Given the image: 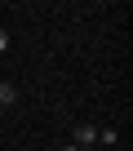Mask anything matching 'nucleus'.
<instances>
[{
  "instance_id": "1",
  "label": "nucleus",
  "mask_w": 133,
  "mask_h": 151,
  "mask_svg": "<svg viewBox=\"0 0 133 151\" xmlns=\"http://www.w3.org/2000/svg\"><path fill=\"white\" fill-rule=\"evenodd\" d=\"M71 142H76L80 151H93V147H98V124H89V120L76 124V129H71Z\"/></svg>"
},
{
  "instance_id": "2",
  "label": "nucleus",
  "mask_w": 133,
  "mask_h": 151,
  "mask_svg": "<svg viewBox=\"0 0 133 151\" xmlns=\"http://www.w3.org/2000/svg\"><path fill=\"white\" fill-rule=\"evenodd\" d=\"M18 102V85H0V111Z\"/></svg>"
},
{
  "instance_id": "3",
  "label": "nucleus",
  "mask_w": 133,
  "mask_h": 151,
  "mask_svg": "<svg viewBox=\"0 0 133 151\" xmlns=\"http://www.w3.org/2000/svg\"><path fill=\"white\" fill-rule=\"evenodd\" d=\"M115 138H120L115 129H98V142H102V147H115Z\"/></svg>"
},
{
  "instance_id": "4",
  "label": "nucleus",
  "mask_w": 133,
  "mask_h": 151,
  "mask_svg": "<svg viewBox=\"0 0 133 151\" xmlns=\"http://www.w3.org/2000/svg\"><path fill=\"white\" fill-rule=\"evenodd\" d=\"M5 49H9V31L0 27V53H5Z\"/></svg>"
},
{
  "instance_id": "5",
  "label": "nucleus",
  "mask_w": 133,
  "mask_h": 151,
  "mask_svg": "<svg viewBox=\"0 0 133 151\" xmlns=\"http://www.w3.org/2000/svg\"><path fill=\"white\" fill-rule=\"evenodd\" d=\"M62 151H80V147H76V142H66V147H62Z\"/></svg>"
}]
</instances>
